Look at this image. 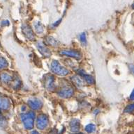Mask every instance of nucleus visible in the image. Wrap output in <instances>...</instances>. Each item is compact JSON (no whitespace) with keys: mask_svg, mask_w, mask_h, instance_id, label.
Masks as SVG:
<instances>
[{"mask_svg":"<svg viewBox=\"0 0 134 134\" xmlns=\"http://www.w3.org/2000/svg\"><path fill=\"white\" fill-rule=\"evenodd\" d=\"M96 129V126L93 124H90L88 125H87L85 127V131L89 133H93Z\"/></svg>","mask_w":134,"mask_h":134,"instance_id":"6ab92c4d","label":"nucleus"},{"mask_svg":"<svg viewBox=\"0 0 134 134\" xmlns=\"http://www.w3.org/2000/svg\"><path fill=\"white\" fill-rule=\"evenodd\" d=\"M70 128L73 132H78L80 129V122L78 119H73L70 122Z\"/></svg>","mask_w":134,"mask_h":134,"instance_id":"4468645a","label":"nucleus"},{"mask_svg":"<svg viewBox=\"0 0 134 134\" xmlns=\"http://www.w3.org/2000/svg\"><path fill=\"white\" fill-rule=\"evenodd\" d=\"M59 55L71 57L76 60H80L82 58V54L79 51L74 49H63L59 52Z\"/></svg>","mask_w":134,"mask_h":134,"instance_id":"39448f33","label":"nucleus"},{"mask_svg":"<svg viewBox=\"0 0 134 134\" xmlns=\"http://www.w3.org/2000/svg\"><path fill=\"white\" fill-rule=\"evenodd\" d=\"M50 69L54 74L62 76H66L69 72V71L66 68H64L60 65L58 60H53L52 61V63H51Z\"/></svg>","mask_w":134,"mask_h":134,"instance_id":"f03ea898","label":"nucleus"},{"mask_svg":"<svg viewBox=\"0 0 134 134\" xmlns=\"http://www.w3.org/2000/svg\"><path fill=\"white\" fill-rule=\"evenodd\" d=\"M36 125L39 129H45L49 125V119L45 114H41L37 118V122Z\"/></svg>","mask_w":134,"mask_h":134,"instance_id":"0eeeda50","label":"nucleus"},{"mask_svg":"<svg viewBox=\"0 0 134 134\" xmlns=\"http://www.w3.org/2000/svg\"><path fill=\"white\" fill-rule=\"evenodd\" d=\"M22 31L27 39L33 41L35 40V34L31 26L27 24H24L22 26Z\"/></svg>","mask_w":134,"mask_h":134,"instance_id":"423d86ee","label":"nucleus"},{"mask_svg":"<svg viewBox=\"0 0 134 134\" xmlns=\"http://www.w3.org/2000/svg\"><path fill=\"white\" fill-rule=\"evenodd\" d=\"M44 86L46 90L52 92L55 90V79L54 76L48 74L44 76Z\"/></svg>","mask_w":134,"mask_h":134,"instance_id":"20e7f679","label":"nucleus"},{"mask_svg":"<svg viewBox=\"0 0 134 134\" xmlns=\"http://www.w3.org/2000/svg\"><path fill=\"white\" fill-rule=\"evenodd\" d=\"M133 111H134V104L128 105V106H126V108H125V109H124V112L128 113H133Z\"/></svg>","mask_w":134,"mask_h":134,"instance_id":"aec40b11","label":"nucleus"},{"mask_svg":"<svg viewBox=\"0 0 134 134\" xmlns=\"http://www.w3.org/2000/svg\"><path fill=\"white\" fill-rule=\"evenodd\" d=\"M36 47L38 49V52H40V54L46 58H48L51 56V52H50V49L48 48V47L46 46V44L43 43V42H38L36 43Z\"/></svg>","mask_w":134,"mask_h":134,"instance_id":"6e6552de","label":"nucleus"},{"mask_svg":"<svg viewBox=\"0 0 134 134\" xmlns=\"http://www.w3.org/2000/svg\"><path fill=\"white\" fill-rule=\"evenodd\" d=\"M32 134H39V133H38L37 131H34L32 132Z\"/></svg>","mask_w":134,"mask_h":134,"instance_id":"5701e85b","label":"nucleus"},{"mask_svg":"<svg viewBox=\"0 0 134 134\" xmlns=\"http://www.w3.org/2000/svg\"><path fill=\"white\" fill-rule=\"evenodd\" d=\"M35 113L33 111H29L25 114L21 115V120L24 124V128L27 129H32L34 127Z\"/></svg>","mask_w":134,"mask_h":134,"instance_id":"f257e3e1","label":"nucleus"},{"mask_svg":"<svg viewBox=\"0 0 134 134\" xmlns=\"http://www.w3.org/2000/svg\"><path fill=\"white\" fill-rule=\"evenodd\" d=\"M130 99L131 101H134V90H133L132 92H131V94L130 95Z\"/></svg>","mask_w":134,"mask_h":134,"instance_id":"4be33fe9","label":"nucleus"},{"mask_svg":"<svg viewBox=\"0 0 134 134\" xmlns=\"http://www.w3.org/2000/svg\"><path fill=\"white\" fill-rule=\"evenodd\" d=\"M133 8H134V4H133Z\"/></svg>","mask_w":134,"mask_h":134,"instance_id":"b1692460","label":"nucleus"},{"mask_svg":"<svg viewBox=\"0 0 134 134\" xmlns=\"http://www.w3.org/2000/svg\"><path fill=\"white\" fill-rule=\"evenodd\" d=\"M82 76L84 77V79L88 84L92 85V84L95 83V79H94V78L93 76L90 75V74H85Z\"/></svg>","mask_w":134,"mask_h":134,"instance_id":"dca6fc26","label":"nucleus"},{"mask_svg":"<svg viewBox=\"0 0 134 134\" xmlns=\"http://www.w3.org/2000/svg\"><path fill=\"white\" fill-rule=\"evenodd\" d=\"M34 29L37 34H41L44 31V26L41 22H37L34 24Z\"/></svg>","mask_w":134,"mask_h":134,"instance_id":"2eb2a0df","label":"nucleus"},{"mask_svg":"<svg viewBox=\"0 0 134 134\" xmlns=\"http://www.w3.org/2000/svg\"><path fill=\"white\" fill-rule=\"evenodd\" d=\"M45 44L55 47L59 45V41L52 36H46L45 38Z\"/></svg>","mask_w":134,"mask_h":134,"instance_id":"f8f14e48","label":"nucleus"},{"mask_svg":"<svg viewBox=\"0 0 134 134\" xmlns=\"http://www.w3.org/2000/svg\"><path fill=\"white\" fill-rule=\"evenodd\" d=\"M11 102L6 97H0V110H7L10 108Z\"/></svg>","mask_w":134,"mask_h":134,"instance_id":"9d476101","label":"nucleus"},{"mask_svg":"<svg viewBox=\"0 0 134 134\" xmlns=\"http://www.w3.org/2000/svg\"><path fill=\"white\" fill-rule=\"evenodd\" d=\"M71 81H72L73 84L77 88H82V86H83V85H84V83H83L82 79L80 78V76H78V75L73 76L72 77H71Z\"/></svg>","mask_w":134,"mask_h":134,"instance_id":"9b49d317","label":"nucleus"},{"mask_svg":"<svg viewBox=\"0 0 134 134\" xmlns=\"http://www.w3.org/2000/svg\"><path fill=\"white\" fill-rule=\"evenodd\" d=\"M28 106L30 108H32V110H39L42 108L43 106V102L39 99H29L27 102Z\"/></svg>","mask_w":134,"mask_h":134,"instance_id":"1a4fd4ad","label":"nucleus"},{"mask_svg":"<svg viewBox=\"0 0 134 134\" xmlns=\"http://www.w3.org/2000/svg\"><path fill=\"white\" fill-rule=\"evenodd\" d=\"M75 134H82V133H75Z\"/></svg>","mask_w":134,"mask_h":134,"instance_id":"393cba45","label":"nucleus"},{"mask_svg":"<svg viewBox=\"0 0 134 134\" xmlns=\"http://www.w3.org/2000/svg\"><path fill=\"white\" fill-rule=\"evenodd\" d=\"M8 65V63L7 60L2 56H0V69L5 68Z\"/></svg>","mask_w":134,"mask_h":134,"instance_id":"a211bd4d","label":"nucleus"},{"mask_svg":"<svg viewBox=\"0 0 134 134\" xmlns=\"http://www.w3.org/2000/svg\"><path fill=\"white\" fill-rule=\"evenodd\" d=\"M79 39H80V41L81 42V43L82 44V45H87V38H86V34L85 33H82L79 35Z\"/></svg>","mask_w":134,"mask_h":134,"instance_id":"f3484780","label":"nucleus"},{"mask_svg":"<svg viewBox=\"0 0 134 134\" xmlns=\"http://www.w3.org/2000/svg\"><path fill=\"white\" fill-rule=\"evenodd\" d=\"M73 88L69 85H64L58 90V95L62 98L68 99L73 95Z\"/></svg>","mask_w":134,"mask_h":134,"instance_id":"7ed1b4c3","label":"nucleus"},{"mask_svg":"<svg viewBox=\"0 0 134 134\" xmlns=\"http://www.w3.org/2000/svg\"><path fill=\"white\" fill-rule=\"evenodd\" d=\"M62 18H60L59 20H57V21H56V22L53 23V24H52V26H54V27H57V26H58L59 25L60 23H61V22H62Z\"/></svg>","mask_w":134,"mask_h":134,"instance_id":"412c9836","label":"nucleus"},{"mask_svg":"<svg viewBox=\"0 0 134 134\" xmlns=\"http://www.w3.org/2000/svg\"><path fill=\"white\" fill-rule=\"evenodd\" d=\"M13 78L14 77H13L11 74L6 73V72L2 73L1 75H0V79L4 83H9L12 82V81L13 80Z\"/></svg>","mask_w":134,"mask_h":134,"instance_id":"ddd939ff","label":"nucleus"}]
</instances>
